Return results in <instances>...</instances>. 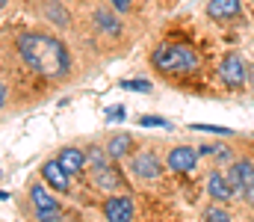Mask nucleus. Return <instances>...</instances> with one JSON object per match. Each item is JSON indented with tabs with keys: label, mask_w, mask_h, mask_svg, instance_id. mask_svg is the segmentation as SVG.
Returning <instances> with one entry per match:
<instances>
[{
	"label": "nucleus",
	"mask_w": 254,
	"mask_h": 222,
	"mask_svg": "<svg viewBox=\"0 0 254 222\" xmlns=\"http://www.w3.org/2000/svg\"><path fill=\"white\" fill-rule=\"evenodd\" d=\"M15 48H18V57L33 72L42 74V77L57 80V77H65V74L71 72V57H68L65 45L60 39H54V36H45V33H21L18 42H15Z\"/></svg>",
	"instance_id": "f257e3e1"
},
{
	"label": "nucleus",
	"mask_w": 254,
	"mask_h": 222,
	"mask_svg": "<svg viewBox=\"0 0 254 222\" xmlns=\"http://www.w3.org/2000/svg\"><path fill=\"white\" fill-rule=\"evenodd\" d=\"M151 63L163 74H187L198 69V54L184 45H160L151 54Z\"/></svg>",
	"instance_id": "f03ea898"
},
{
	"label": "nucleus",
	"mask_w": 254,
	"mask_h": 222,
	"mask_svg": "<svg viewBox=\"0 0 254 222\" xmlns=\"http://www.w3.org/2000/svg\"><path fill=\"white\" fill-rule=\"evenodd\" d=\"M130 172L136 178H142V181H157L160 172H163V166H160V160H157L154 151H142V154H136L130 160Z\"/></svg>",
	"instance_id": "7ed1b4c3"
},
{
	"label": "nucleus",
	"mask_w": 254,
	"mask_h": 222,
	"mask_svg": "<svg viewBox=\"0 0 254 222\" xmlns=\"http://www.w3.org/2000/svg\"><path fill=\"white\" fill-rule=\"evenodd\" d=\"M246 63L237 57V54H228L225 60H222V69H219V77H222V83L225 86H231V89H237V86H243L246 83Z\"/></svg>",
	"instance_id": "20e7f679"
},
{
	"label": "nucleus",
	"mask_w": 254,
	"mask_h": 222,
	"mask_svg": "<svg viewBox=\"0 0 254 222\" xmlns=\"http://www.w3.org/2000/svg\"><path fill=\"white\" fill-rule=\"evenodd\" d=\"M133 214H136V208H133V199H127V196H110L104 202L107 222H130Z\"/></svg>",
	"instance_id": "39448f33"
},
{
	"label": "nucleus",
	"mask_w": 254,
	"mask_h": 222,
	"mask_svg": "<svg viewBox=\"0 0 254 222\" xmlns=\"http://www.w3.org/2000/svg\"><path fill=\"white\" fill-rule=\"evenodd\" d=\"M195 163H198V151H192L187 146H178L169 151V160H166V166L172 169V172H181V175H187L195 169Z\"/></svg>",
	"instance_id": "423d86ee"
},
{
	"label": "nucleus",
	"mask_w": 254,
	"mask_h": 222,
	"mask_svg": "<svg viewBox=\"0 0 254 222\" xmlns=\"http://www.w3.org/2000/svg\"><path fill=\"white\" fill-rule=\"evenodd\" d=\"M92 184L104 193H113V190H122V175L116 172V166H92Z\"/></svg>",
	"instance_id": "0eeeda50"
},
{
	"label": "nucleus",
	"mask_w": 254,
	"mask_h": 222,
	"mask_svg": "<svg viewBox=\"0 0 254 222\" xmlns=\"http://www.w3.org/2000/svg\"><path fill=\"white\" fill-rule=\"evenodd\" d=\"M207 193H210L213 202H231L237 190H234V184H231L222 172H210V175H207Z\"/></svg>",
	"instance_id": "6e6552de"
},
{
	"label": "nucleus",
	"mask_w": 254,
	"mask_h": 222,
	"mask_svg": "<svg viewBox=\"0 0 254 222\" xmlns=\"http://www.w3.org/2000/svg\"><path fill=\"white\" fill-rule=\"evenodd\" d=\"M42 178H45L54 190H60V193H68V187H71V175L63 169L60 160H48V163L42 166Z\"/></svg>",
	"instance_id": "1a4fd4ad"
},
{
	"label": "nucleus",
	"mask_w": 254,
	"mask_h": 222,
	"mask_svg": "<svg viewBox=\"0 0 254 222\" xmlns=\"http://www.w3.org/2000/svg\"><path fill=\"white\" fill-rule=\"evenodd\" d=\"M228 181L234 184V190H252L254 187V163L252 160H237L234 166H231V175H228Z\"/></svg>",
	"instance_id": "9d476101"
},
{
	"label": "nucleus",
	"mask_w": 254,
	"mask_h": 222,
	"mask_svg": "<svg viewBox=\"0 0 254 222\" xmlns=\"http://www.w3.org/2000/svg\"><path fill=\"white\" fill-rule=\"evenodd\" d=\"M60 163H63V169L68 172V175H77V172H83V166L89 163V154L86 151H80V148H63L60 151V157H57Z\"/></svg>",
	"instance_id": "9b49d317"
},
{
	"label": "nucleus",
	"mask_w": 254,
	"mask_h": 222,
	"mask_svg": "<svg viewBox=\"0 0 254 222\" xmlns=\"http://www.w3.org/2000/svg\"><path fill=\"white\" fill-rule=\"evenodd\" d=\"M207 15L213 21H228V18L240 15V0H210L207 3Z\"/></svg>",
	"instance_id": "f8f14e48"
},
{
	"label": "nucleus",
	"mask_w": 254,
	"mask_h": 222,
	"mask_svg": "<svg viewBox=\"0 0 254 222\" xmlns=\"http://www.w3.org/2000/svg\"><path fill=\"white\" fill-rule=\"evenodd\" d=\"M30 199H33V205H36V211H60V202L42 187V184H36L33 190H30Z\"/></svg>",
	"instance_id": "ddd939ff"
},
{
	"label": "nucleus",
	"mask_w": 254,
	"mask_h": 222,
	"mask_svg": "<svg viewBox=\"0 0 254 222\" xmlns=\"http://www.w3.org/2000/svg\"><path fill=\"white\" fill-rule=\"evenodd\" d=\"M130 143H133V140H130L127 134H119V137H113V140L107 143V154L119 160V157H125V154H130Z\"/></svg>",
	"instance_id": "4468645a"
},
{
	"label": "nucleus",
	"mask_w": 254,
	"mask_h": 222,
	"mask_svg": "<svg viewBox=\"0 0 254 222\" xmlns=\"http://www.w3.org/2000/svg\"><path fill=\"white\" fill-rule=\"evenodd\" d=\"M95 21H98V30H101V33H110V36H119V33H122L119 21H116L113 15H107V12H95Z\"/></svg>",
	"instance_id": "2eb2a0df"
},
{
	"label": "nucleus",
	"mask_w": 254,
	"mask_h": 222,
	"mask_svg": "<svg viewBox=\"0 0 254 222\" xmlns=\"http://www.w3.org/2000/svg\"><path fill=\"white\" fill-rule=\"evenodd\" d=\"M204 220L207 222H231V214H228L225 208H219V205H210V208L204 211Z\"/></svg>",
	"instance_id": "dca6fc26"
},
{
	"label": "nucleus",
	"mask_w": 254,
	"mask_h": 222,
	"mask_svg": "<svg viewBox=\"0 0 254 222\" xmlns=\"http://www.w3.org/2000/svg\"><path fill=\"white\" fill-rule=\"evenodd\" d=\"M122 89H130V92H148L151 83H148V80H122Z\"/></svg>",
	"instance_id": "f3484780"
},
{
	"label": "nucleus",
	"mask_w": 254,
	"mask_h": 222,
	"mask_svg": "<svg viewBox=\"0 0 254 222\" xmlns=\"http://www.w3.org/2000/svg\"><path fill=\"white\" fill-rule=\"evenodd\" d=\"M86 154H89V163H92V166H101V163H107V154H104L101 148H89Z\"/></svg>",
	"instance_id": "a211bd4d"
},
{
	"label": "nucleus",
	"mask_w": 254,
	"mask_h": 222,
	"mask_svg": "<svg viewBox=\"0 0 254 222\" xmlns=\"http://www.w3.org/2000/svg\"><path fill=\"white\" fill-rule=\"evenodd\" d=\"M192 131H210V134H222V137H231L228 128H213V125H192Z\"/></svg>",
	"instance_id": "6ab92c4d"
},
{
	"label": "nucleus",
	"mask_w": 254,
	"mask_h": 222,
	"mask_svg": "<svg viewBox=\"0 0 254 222\" xmlns=\"http://www.w3.org/2000/svg\"><path fill=\"white\" fill-rule=\"evenodd\" d=\"M122 116H125V107H110V110H107V119H110V122H119Z\"/></svg>",
	"instance_id": "aec40b11"
},
{
	"label": "nucleus",
	"mask_w": 254,
	"mask_h": 222,
	"mask_svg": "<svg viewBox=\"0 0 254 222\" xmlns=\"http://www.w3.org/2000/svg\"><path fill=\"white\" fill-rule=\"evenodd\" d=\"M139 125H160V128H166V119H151V116H145V119H139Z\"/></svg>",
	"instance_id": "412c9836"
},
{
	"label": "nucleus",
	"mask_w": 254,
	"mask_h": 222,
	"mask_svg": "<svg viewBox=\"0 0 254 222\" xmlns=\"http://www.w3.org/2000/svg\"><path fill=\"white\" fill-rule=\"evenodd\" d=\"M110 3H113L119 12H127V9H130V0H110Z\"/></svg>",
	"instance_id": "4be33fe9"
},
{
	"label": "nucleus",
	"mask_w": 254,
	"mask_h": 222,
	"mask_svg": "<svg viewBox=\"0 0 254 222\" xmlns=\"http://www.w3.org/2000/svg\"><path fill=\"white\" fill-rule=\"evenodd\" d=\"M243 196H246V199H249V205H252V208H254V187H252V190H246V193H243Z\"/></svg>",
	"instance_id": "5701e85b"
}]
</instances>
